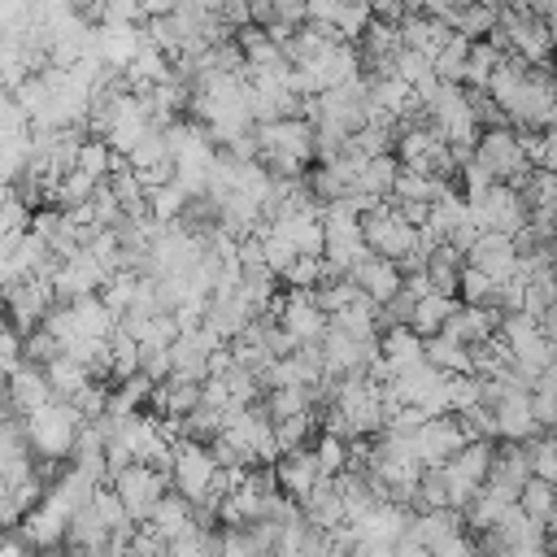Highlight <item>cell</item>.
Segmentation results:
<instances>
[{"instance_id": "41", "label": "cell", "mask_w": 557, "mask_h": 557, "mask_svg": "<svg viewBox=\"0 0 557 557\" xmlns=\"http://www.w3.org/2000/svg\"><path fill=\"white\" fill-rule=\"evenodd\" d=\"M374 13H370V0H339V9H335V17H331V26H335V35L339 39H357L361 30H366V22H370Z\"/></svg>"}, {"instance_id": "22", "label": "cell", "mask_w": 557, "mask_h": 557, "mask_svg": "<svg viewBox=\"0 0 557 557\" xmlns=\"http://www.w3.org/2000/svg\"><path fill=\"white\" fill-rule=\"evenodd\" d=\"M396 170H400L396 152H374V157H366V161L357 165V174H352V187H361V191H370V196H383V200H387Z\"/></svg>"}, {"instance_id": "16", "label": "cell", "mask_w": 557, "mask_h": 557, "mask_svg": "<svg viewBox=\"0 0 557 557\" xmlns=\"http://www.w3.org/2000/svg\"><path fill=\"white\" fill-rule=\"evenodd\" d=\"M348 278L379 305V300H387L396 287H400V270H396V261L392 257H379V252H366L352 270H348Z\"/></svg>"}, {"instance_id": "31", "label": "cell", "mask_w": 557, "mask_h": 557, "mask_svg": "<svg viewBox=\"0 0 557 557\" xmlns=\"http://www.w3.org/2000/svg\"><path fill=\"white\" fill-rule=\"evenodd\" d=\"M91 513L100 518V527L104 531H117V527H131V513H126V505H122V496L113 492V483H96L91 487Z\"/></svg>"}, {"instance_id": "8", "label": "cell", "mask_w": 557, "mask_h": 557, "mask_svg": "<svg viewBox=\"0 0 557 557\" xmlns=\"http://www.w3.org/2000/svg\"><path fill=\"white\" fill-rule=\"evenodd\" d=\"M466 261L479 265L492 283H505L518 270V252H513V239L505 231H479L470 239V248H466Z\"/></svg>"}, {"instance_id": "32", "label": "cell", "mask_w": 557, "mask_h": 557, "mask_svg": "<svg viewBox=\"0 0 557 557\" xmlns=\"http://www.w3.org/2000/svg\"><path fill=\"white\" fill-rule=\"evenodd\" d=\"M126 161H131V170H148V165L170 161V152H165V139H161V126H157V122H148V126H144V135L131 144Z\"/></svg>"}, {"instance_id": "12", "label": "cell", "mask_w": 557, "mask_h": 557, "mask_svg": "<svg viewBox=\"0 0 557 557\" xmlns=\"http://www.w3.org/2000/svg\"><path fill=\"white\" fill-rule=\"evenodd\" d=\"M492 418H496V440H531V435L544 431V426L531 418V405H527V392H522V387H509V392L492 405Z\"/></svg>"}, {"instance_id": "10", "label": "cell", "mask_w": 557, "mask_h": 557, "mask_svg": "<svg viewBox=\"0 0 557 557\" xmlns=\"http://www.w3.org/2000/svg\"><path fill=\"white\" fill-rule=\"evenodd\" d=\"M4 396H9V405H13L17 413H30V409H39L44 400H52V387H48V379H44V366L17 361V366L4 374Z\"/></svg>"}, {"instance_id": "19", "label": "cell", "mask_w": 557, "mask_h": 557, "mask_svg": "<svg viewBox=\"0 0 557 557\" xmlns=\"http://www.w3.org/2000/svg\"><path fill=\"white\" fill-rule=\"evenodd\" d=\"M161 540H170V535H178L183 527H191L196 518H191V500L183 496V492H174V487H165L161 496H157V505L148 509V518H144Z\"/></svg>"}, {"instance_id": "38", "label": "cell", "mask_w": 557, "mask_h": 557, "mask_svg": "<svg viewBox=\"0 0 557 557\" xmlns=\"http://www.w3.org/2000/svg\"><path fill=\"white\" fill-rule=\"evenodd\" d=\"M183 205H187V191L170 178V183H157V187H148V213L157 218V222H174L178 213H183Z\"/></svg>"}, {"instance_id": "4", "label": "cell", "mask_w": 557, "mask_h": 557, "mask_svg": "<svg viewBox=\"0 0 557 557\" xmlns=\"http://www.w3.org/2000/svg\"><path fill=\"white\" fill-rule=\"evenodd\" d=\"M474 161H483V170L492 178H500V183H518L531 170V161L518 148V131L513 126H483L474 135Z\"/></svg>"}, {"instance_id": "15", "label": "cell", "mask_w": 557, "mask_h": 557, "mask_svg": "<svg viewBox=\"0 0 557 557\" xmlns=\"http://www.w3.org/2000/svg\"><path fill=\"white\" fill-rule=\"evenodd\" d=\"M396 30H400V44H405V48H418V52H426V57L453 35V26H448L440 13H418V9H405V13L396 17Z\"/></svg>"}, {"instance_id": "27", "label": "cell", "mask_w": 557, "mask_h": 557, "mask_svg": "<svg viewBox=\"0 0 557 557\" xmlns=\"http://www.w3.org/2000/svg\"><path fill=\"white\" fill-rule=\"evenodd\" d=\"M500 57H505V52H500L496 44H487V39H470V48H466V65H461V83H466V87H483Z\"/></svg>"}, {"instance_id": "40", "label": "cell", "mask_w": 557, "mask_h": 557, "mask_svg": "<svg viewBox=\"0 0 557 557\" xmlns=\"http://www.w3.org/2000/svg\"><path fill=\"white\" fill-rule=\"evenodd\" d=\"M309 448H313V457H318V470H322V474H339V470L348 466V440H339L335 431H322Z\"/></svg>"}, {"instance_id": "29", "label": "cell", "mask_w": 557, "mask_h": 557, "mask_svg": "<svg viewBox=\"0 0 557 557\" xmlns=\"http://www.w3.org/2000/svg\"><path fill=\"white\" fill-rule=\"evenodd\" d=\"M457 300L461 305H496V283L479 265L461 261V270H457Z\"/></svg>"}, {"instance_id": "14", "label": "cell", "mask_w": 557, "mask_h": 557, "mask_svg": "<svg viewBox=\"0 0 557 557\" xmlns=\"http://www.w3.org/2000/svg\"><path fill=\"white\" fill-rule=\"evenodd\" d=\"M17 531L30 540V548H57L65 544V513L52 505V500H35L22 518H17Z\"/></svg>"}, {"instance_id": "28", "label": "cell", "mask_w": 557, "mask_h": 557, "mask_svg": "<svg viewBox=\"0 0 557 557\" xmlns=\"http://www.w3.org/2000/svg\"><path fill=\"white\" fill-rule=\"evenodd\" d=\"M466 48H470V39L466 35H448L435 52H431V70H435V78H444V83H461V65H466Z\"/></svg>"}, {"instance_id": "34", "label": "cell", "mask_w": 557, "mask_h": 557, "mask_svg": "<svg viewBox=\"0 0 557 557\" xmlns=\"http://www.w3.org/2000/svg\"><path fill=\"white\" fill-rule=\"evenodd\" d=\"M527 444V466H531V474L535 479H557V440H553V431H540V435H531V440H522Z\"/></svg>"}, {"instance_id": "5", "label": "cell", "mask_w": 557, "mask_h": 557, "mask_svg": "<svg viewBox=\"0 0 557 557\" xmlns=\"http://www.w3.org/2000/svg\"><path fill=\"white\" fill-rule=\"evenodd\" d=\"M109 483H113V492L122 496L131 522H144L148 509L157 505V496L170 487V470H157V466H148V461H126Z\"/></svg>"}, {"instance_id": "21", "label": "cell", "mask_w": 557, "mask_h": 557, "mask_svg": "<svg viewBox=\"0 0 557 557\" xmlns=\"http://www.w3.org/2000/svg\"><path fill=\"white\" fill-rule=\"evenodd\" d=\"M422 357H426L435 370H444V374L470 370V348H466L461 339L444 335V331H431V335H422Z\"/></svg>"}, {"instance_id": "7", "label": "cell", "mask_w": 557, "mask_h": 557, "mask_svg": "<svg viewBox=\"0 0 557 557\" xmlns=\"http://www.w3.org/2000/svg\"><path fill=\"white\" fill-rule=\"evenodd\" d=\"M409 440H413V457H418L422 466H440V461H448V457L466 444V431H461L457 413H426V418L409 431Z\"/></svg>"}, {"instance_id": "9", "label": "cell", "mask_w": 557, "mask_h": 557, "mask_svg": "<svg viewBox=\"0 0 557 557\" xmlns=\"http://www.w3.org/2000/svg\"><path fill=\"white\" fill-rule=\"evenodd\" d=\"M296 344H305V339H318L322 331H326V313L313 305V296H309V287H287L283 292V305H278V318H274Z\"/></svg>"}, {"instance_id": "36", "label": "cell", "mask_w": 557, "mask_h": 557, "mask_svg": "<svg viewBox=\"0 0 557 557\" xmlns=\"http://www.w3.org/2000/svg\"><path fill=\"white\" fill-rule=\"evenodd\" d=\"M30 161V131L22 135H0V183H13Z\"/></svg>"}, {"instance_id": "39", "label": "cell", "mask_w": 557, "mask_h": 557, "mask_svg": "<svg viewBox=\"0 0 557 557\" xmlns=\"http://www.w3.org/2000/svg\"><path fill=\"white\" fill-rule=\"evenodd\" d=\"M100 178H91V174H83L78 165H70L61 178H57V187H52V205H78V200H87L91 196V187H96Z\"/></svg>"}, {"instance_id": "2", "label": "cell", "mask_w": 557, "mask_h": 557, "mask_svg": "<svg viewBox=\"0 0 557 557\" xmlns=\"http://www.w3.org/2000/svg\"><path fill=\"white\" fill-rule=\"evenodd\" d=\"M466 213L479 222V231H505V235H513L527 222V205H522L518 187L500 183V178H492L483 191L466 196Z\"/></svg>"}, {"instance_id": "18", "label": "cell", "mask_w": 557, "mask_h": 557, "mask_svg": "<svg viewBox=\"0 0 557 557\" xmlns=\"http://www.w3.org/2000/svg\"><path fill=\"white\" fill-rule=\"evenodd\" d=\"M496 322H500V309L496 305H457L440 331L453 335V339H461V344H474V339H487L496 331Z\"/></svg>"}, {"instance_id": "23", "label": "cell", "mask_w": 557, "mask_h": 557, "mask_svg": "<svg viewBox=\"0 0 557 557\" xmlns=\"http://www.w3.org/2000/svg\"><path fill=\"white\" fill-rule=\"evenodd\" d=\"M457 305H461V300H457V296H448V292H422V296L413 300L409 326H413L418 335H431V331H440V326L448 322V313H453Z\"/></svg>"}, {"instance_id": "47", "label": "cell", "mask_w": 557, "mask_h": 557, "mask_svg": "<svg viewBox=\"0 0 557 557\" xmlns=\"http://www.w3.org/2000/svg\"><path fill=\"white\" fill-rule=\"evenodd\" d=\"M339 9V0H305V17L309 22H331Z\"/></svg>"}, {"instance_id": "24", "label": "cell", "mask_w": 557, "mask_h": 557, "mask_svg": "<svg viewBox=\"0 0 557 557\" xmlns=\"http://www.w3.org/2000/svg\"><path fill=\"white\" fill-rule=\"evenodd\" d=\"M44 379H48V387H52V396H57V400H70V396H74L91 374H87L74 357L57 352V357H48V361H44Z\"/></svg>"}, {"instance_id": "49", "label": "cell", "mask_w": 557, "mask_h": 557, "mask_svg": "<svg viewBox=\"0 0 557 557\" xmlns=\"http://www.w3.org/2000/svg\"><path fill=\"white\" fill-rule=\"evenodd\" d=\"M0 326H4V300H0Z\"/></svg>"}, {"instance_id": "37", "label": "cell", "mask_w": 557, "mask_h": 557, "mask_svg": "<svg viewBox=\"0 0 557 557\" xmlns=\"http://www.w3.org/2000/svg\"><path fill=\"white\" fill-rule=\"evenodd\" d=\"M109 161H113V148L100 139V135H83L78 139V152H74V165L91 178H104L109 174Z\"/></svg>"}, {"instance_id": "3", "label": "cell", "mask_w": 557, "mask_h": 557, "mask_svg": "<svg viewBox=\"0 0 557 557\" xmlns=\"http://www.w3.org/2000/svg\"><path fill=\"white\" fill-rule=\"evenodd\" d=\"M361 239H366V248L370 252H379V257H400V252H409L413 244H418V226L413 222H405L400 218V209L392 205V200H379L374 209H366L361 213Z\"/></svg>"}, {"instance_id": "26", "label": "cell", "mask_w": 557, "mask_h": 557, "mask_svg": "<svg viewBox=\"0 0 557 557\" xmlns=\"http://www.w3.org/2000/svg\"><path fill=\"white\" fill-rule=\"evenodd\" d=\"M513 500H518L531 518H540L544 527H553V522H557V492H553V483H548V479H535V474H531V479L518 487V496H513Z\"/></svg>"}, {"instance_id": "13", "label": "cell", "mask_w": 557, "mask_h": 557, "mask_svg": "<svg viewBox=\"0 0 557 557\" xmlns=\"http://www.w3.org/2000/svg\"><path fill=\"white\" fill-rule=\"evenodd\" d=\"M100 479H91L83 466H74V461H65L57 474H52V483L44 487V500H52L65 518L74 513V509H83L87 500H91V487H96Z\"/></svg>"}, {"instance_id": "45", "label": "cell", "mask_w": 557, "mask_h": 557, "mask_svg": "<svg viewBox=\"0 0 557 557\" xmlns=\"http://www.w3.org/2000/svg\"><path fill=\"white\" fill-rule=\"evenodd\" d=\"M139 370H144L152 383H161V379L170 374V348H144V344H139Z\"/></svg>"}, {"instance_id": "6", "label": "cell", "mask_w": 557, "mask_h": 557, "mask_svg": "<svg viewBox=\"0 0 557 557\" xmlns=\"http://www.w3.org/2000/svg\"><path fill=\"white\" fill-rule=\"evenodd\" d=\"M170 448H174V457H170V483H174V492H183L187 500H200L209 492V474L218 466L213 453H209V444L178 435Z\"/></svg>"}, {"instance_id": "17", "label": "cell", "mask_w": 557, "mask_h": 557, "mask_svg": "<svg viewBox=\"0 0 557 557\" xmlns=\"http://www.w3.org/2000/svg\"><path fill=\"white\" fill-rule=\"evenodd\" d=\"M318 474H322V470H318V457H313L309 444L287 448V453L274 457V483H278V492H287V496H300Z\"/></svg>"}, {"instance_id": "25", "label": "cell", "mask_w": 557, "mask_h": 557, "mask_svg": "<svg viewBox=\"0 0 557 557\" xmlns=\"http://www.w3.org/2000/svg\"><path fill=\"white\" fill-rule=\"evenodd\" d=\"M270 426H274V444H278V453H287V448L313 444V431H318V413H313V409H300V413H283V418H270Z\"/></svg>"}, {"instance_id": "35", "label": "cell", "mask_w": 557, "mask_h": 557, "mask_svg": "<svg viewBox=\"0 0 557 557\" xmlns=\"http://www.w3.org/2000/svg\"><path fill=\"white\" fill-rule=\"evenodd\" d=\"M557 305V283H553V270H540V274H531L527 283H522V313H544V309H553Z\"/></svg>"}, {"instance_id": "44", "label": "cell", "mask_w": 557, "mask_h": 557, "mask_svg": "<svg viewBox=\"0 0 557 557\" xmlns=\"http://www.w3.org/2000/svg\"><path fill=\"white\" fill-rule=\"evenodd\" d=\"M426 553H435V557H470V553H474V535H470V531H448V535L435 540Z\"/></svg>"}, {"instance_id": "48", "label": "cell", "mask_w": 557, "mask_h": 557, "mask_svg": "<svg viewBox=\"0 0 557 557\" xmlns=\"http://www.w3.org/2000/svg\"><path fill=\"white\" fill-rule=\"evenodd\" d=\"M139 9H144V17H161L174 9V0H139Z\"/></svg>"}, {"instance_id": "42", "label": "cell", "mask_w": 557, "mask_h": 557, "mask_svg": "<svg viewBox=\"0 0 557 557\" xmlns=\"http://www.w3.org/2000/svg\"><path fill=\"white\" fill-rule=\"evenodd\" d=\"M278 278H283L287 287H313V283L322 278V257H313V252H296Z\"/></svg>"}, {"instance_id": "1", "label": "cell", "mask_w": 557, "mask_h": 557, "mask_svg": "<svg viewBox=\"0 0 557 557\" xmlns=\"http://www.w3.org/2000/svg\"><path fill=\"white\" fill-rule=\"evenodd\" d=\"M78 409L70 400H44L39 409L22 413V435H26V448L39 453V457H57L65 461L70 457V444H74V431H78Z\"/></svg>"}, {"instance_id": "43", "label": "cell", "mask_w": 557, "mask_h": 557, "mask_svg": "<svg viewBox=\"0 0 557 557\" xmlns=\"http://www.w3.org/2000/svg\"><path fill=\"white\" fill-rule=\"evenodd\" d=\"M426 70H431V57H426V52H418V48H405V44L392 52V74H396V78H405L409 87H413V83H418Z\"/></svg>"}, {"instance_id": "33", "label": "cell", "mask_w": 557, "mask_h": 557, "mask_svg": "<svg viewBox=\"0 0 557 557\" xmlns=\"http://www.w3.org/2000/svg\"><path fill=\"white\" fill-rule=\"evenodd\" d=\"M513 187H518V196H522L527 209H531V205H548V200H557V174L544 170V165H531Z\"/></svg>"}, {"instance_id": "11", "label": "cell", "mask_w": 557, "mask_h": 557, "mask_svg": "<svg viewBox=\"0 0 557 557\" xmlns=\"http://www.w3.org/2000/svg\"><path fill=\"white\" fill-rule=\"evenodd\" d=\"M144 44V30H139V22H96V57L104 61V65H113V70H122L131 57H135V48Z\"/></svg>"}, {"instance_id": "30", "label": "cell", "mask_w": 557, "mask_h": 557, "mask_svg": "<svg viewBox=\"0 0 557 557\" xmlns=\"http://www.w3.org/2000/svg\"><path fill=\"white\" fill-rule=\"evenodd\" d=\"M135 370H139V344H135V335H126L113 322V331H109V379H126Z\"/></svg>"}, {"instance_id": "46", "label": "cell", "mask_w": 557, "mask_h": 557, "mask_svg": "<svg viewBox=\"0 0 557 557\" xmlns=\"http://www.w3.org/2000/svg\"><path fill=\"white\" fill-rule=\"evenodd\" d=\"M100 22H144V9H139V0H104Z\"/></svg>"}, {"instance_id": "20", "label": "cell", "mask_w": 557, "mask_h": 557, "mask_svg": "<svg viewBox=\"0 0 557 557\" xmlns=\"http://www.w3.org/2000/svg\"><path fill=\"white\" fill-rule=\"evenodd\" d=\"M70 313H74V335H109L117 313L96 296V292H83L70 300Z\"/></svg>"}]
</instances>
